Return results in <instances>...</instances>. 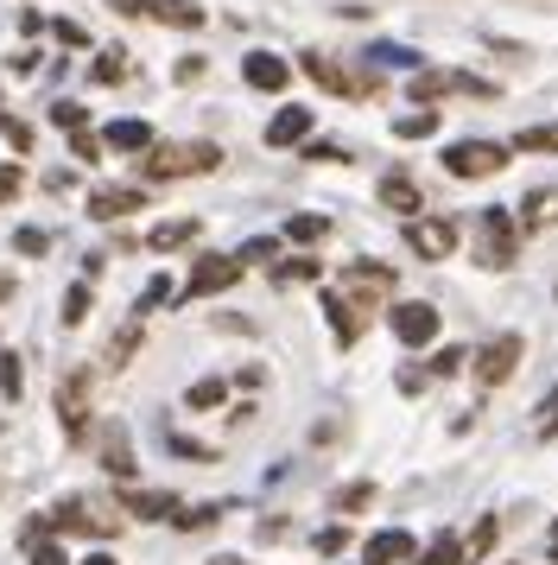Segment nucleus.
Masks as SVG:
<instances>
[{"label":"nucleus","mask_w":558,"mask_h":565,"mask_svg":"<svg viewBox=\"0 0 558 565\" xmlns=\"http://www.w3.org/2000/svg\"><path fill=\"white\" fill-rule=\"evenodd\" d=\"M362 559H368V565H400V559H412V534H406V527H380V534L362 546Z\"/></svg>","instance_id":"nucleus-14"},{"label":"nucleus","mask_w":558,"mask_h":565,"mask_svg":"<svg viewBox=\"0 0 558 565\" xmlns=\"http://www.w3.org/2000/svg\"><path fill=\"white\" fill-rule=\"evenodd\" d=\"M279 280H318V260H286Z\"/></svg>","instance_id":"nucleus-48"},{"label":"nucleus","mask_w":558,"mask_h":565,"mask_svg":"<svg viewBox=\"0 0 558 565\" xmlns=\"http://www.w3.org/2000/svg\"><path fill=\"white\" fill-rule=\"evenodd\" d=\"M71 153L83 159V166H96V159H101V140H96V134H71Z\"/></svg>","instance_id":"nucleus-37"},{"label":"nucleus","mask_w":558,"mask_h":565,"mask_svg":"<svg viewBox=\"0 0 558 565\" xmlns=\"http://www.w3.org/2000/svg\"><path fill=\"white\" fill-rule=\"evenodd\" d=\"M83 565H115V553H89V559H83Z\"/></svg>","instance_id":"nucleus-50"},{"label":"nucleus","mask_w":558,"mask_h":565,"mask_svg":"<svg viewBox=\"0 0 558 565\" xmlns=\"http://www.w3.org/2000/svg\"><path fill=\"white\" fill-rule=\"evenodd\" d=\"M343 546H350V527H324V534H318V553H343Z\"/></svg>","instance_id":"nucleus-42"},{"label":"nucleus","mask_w":558,"mask_h":565,"mask_svg":"<svg viewBox=\"0 0 558 565\" xmlns=\"http://www.w3.org/2000/svg\"><path fill=\"white\" fill-rule=\"evenodd\" d=\"M223 166V147L216 140H184V147H152L140 159L147 179H191V172H216Z\"/></svg>","instance_id":"nucleus-1"},{"label":"nucleus","mask_w":558,"mask_h":565,"mask_svg":"<svg viewBox=\"0 0 558 565\" xmlns=\"http://www.w3.org/2000/svg\"><path fill=\"white\" fill-rule=\"evenodd\" d=\"M223 394H228L223 382H197V387H191V394H184V401H191V407H197V413H210V407H223Z\"/></svg>","instance_id":"nucleus-28"},{"label":"nucleus","mask_w":558,"mask_h":565,"mask_svg":"<svg viewBox=\"0 0 558 565\" xmlns=\"http://www.w3.org/2000/svg\"><path fill=\"white\" fill-rule=\"evenodd\" d=\"M20 387H25V375H20V356H0V394H13V401H20Z\"/></svg>","instance_id":"nucleus-36"},{"label":"nucleus","mask_w":558,"mask_h":565,"mask_svg":"<svg viewBox=\"0 0 558 565\" xmlns=\"http://www.w3.org/2000/svg\"><path fill=\"white\" fill-rule=\"evenodd\" d=\"M13 248H20V255H45L51 235H45V230H20V235H13Z\"/></svg>","instance_id":"nucleus-38"},{"label":"nucleus","mask_w":558,"mask_h":565,"mask_svg":"<svg viewBox=\"0 0 558 565\" xmlns=\"http://www.w3.org/2000/svg\"><path fill=\"white\" fill-rule=\"evenodd\" d=\"M457 369H463V350H451V343H444V350L431 356V375H457Z\"/></svg>","instance_id":"nucleus-40"},{"label":"nucleus","mask_w":558,"mask_h":565,"mask_svg":"<svg viewBox=\"0 0 558 565\" xmlns=\"http://www.w3.org/2000/svg\"><path fill=\"white\" fill-rule=\"evenodd\" d=\"M368 502H375V483H350V489H336V502H330V509L355 514V509H368Z\"/></svg>","instance_id":"nucleus-25"},{"label":"nucleus","mask_w":558,"mask_h":565,"mask_svg":"<svg viewBox=\"0 0 558 565\" xmlns=\"http://www.w3.org/2000/svg\"><path fill=\"white\" fill-rule=\"evenodd\" d=\"M101 140H108L115 153H152V147H159V140H152V128H147V121H115V128L101 134Z\"/></svg>","instance_id":"nucleus-18"},{"label":"nucleus","mask_w":558,"mask_h":565,"mask_svg":"<svg viewBox=\"0 0 558 565\" xmlns=\"http://www.w3.org/2000/svg\"><path fill=\"white\" fill-rule=\"evenodd\" d=\"M527 216H521V223H527V230H546V223H558V191H527Z\"/></svg>","instance_id":"nucleus-20"},{"label":"nucleus","mask_w":558,"mask_h":565,"mask_svg":"<svg viewBox=\"0 0 558 565\" xmlns=\"http://www.w3.org/2000/svg\"><path fill=\"white\" fill-rule=\"evenodd\" d=\"M89 318V286H71L64 292V324H83Z\"/></svg>","instance_id":"nucleus-30"},{"label":"nucleus","mask_w":558,"mask_h":565,"mask_svg":"<svg viewBox=\"0 0 558 565\" xmlns=\"http://www.w3.org/2000/svg\"><path fill=\"white\" fill-rule=\"evenodd\" d=\"M51 121H57V128H71V134H83L89 115H83V103H51Z\"/></svg>","instance_id":"nucleus-33"},{"label":"nucleus","mask_w":558,"mask_h":565,"mask_svg":"<svg viewBox=\"0 0 558 565\" xmlns=\"http://www.w3.org/2000/svg\"><path fill=\"white\" fill-rule=\"evenodd\" d=\"M324 311H330V331H336V343H355V337H362V324H368V311L350 306V299H343L336 286L324 292Z\"/></svg>","instance_id":"nucleus-13"},{"label":"nucleus","mask_w":558,"mask_h":565,"mask_svg":"<svg viewBox=\"0 0 558 565\" xmlns=\"http://www.w3.org/2000/svg\"><path fill=\"white\" fill-rule=\"evenodd\" d=\"M387 324H394V337H400L406 350H426L431 337H438V311H431L426 299H406V306L387 311Z\"/></svg>","instance_id":"nucleus-5"},{"label":"nucleus","mask_w":558,"mask_h":565,"mask_svg":"<svg viewBox=\"0 0 558 565\" xmlns=\"http://www.w3.org/2000/svg\"><path fill=\"white\" fill-rule=\"evenodd\" d=\"M502 166H507L502 140H457V147H444V172L451 179H495Z\"/></svg>","instance_id":"nucleus-3"},{"label":"nucleus","mask_w":558,"mask_h":565,"mask_svg":"<svg viewBox=\"0 0 558 565\" xmlns=\"http://www.w3.org/2000/svg\"><path fill=\"white\" fill-rule=\"evenodd\" d=\"M324 230H330L324 216H292V223H286V235H292V242H318Z\"/></svg>","instance_id":"nucleus-31"},{"label":"nucleus","mask_w":558,"mask_h":565,"mask_svg":"<svg viewBox=\"0 0 558 565\" xmlns=\"http://www.w3.org/2000/svg\"><path fill=\"white\" fill-rule=\"evenodd\" d=\"M127 77V52H101L96 57V83H121Z\"/></svg>","instance_id":"nucleus-29"},{"label":"nucleus","mask_w":558,"mask_h":565,"mask_svg":"<svg viewBox=\"0 0 558 565\" xmlns=\"http://www.w3.org/2000/svg\"><path fill=\"white\" fill-rule=\"evenodd\" d=\"M184 242H197V223H191V216H178V223H159V230H152V248H159V255H172V248H184Z\"/></svg>","instance_id":"nucleus-21"},{"label":"nucleus","mask_w":558,"mask_h":565,"mask_svg":"<svg viewBox=\"0 0 558 565\" xmlns=\"http://www.w3.org/2000/svg\"><path fill=\"white\" fill-rule=\"evenodd\" d=\"M108 7H115V13H127V20H133V13H152V0H108Z\"/></svg>","instance_id":"nucleus-49"},{"label":"nucleus","mask_w":558,"mask_h":565,"mask_svg":"<svg viewBox=\"0 0 558 565\" xmlns=\"http://www.w3.org/2000/svg\"><path fill=\"white\" fill-rule=\"evenodd\" d=\"M121 509L140 514V521H165V514H178V502L165 489H121Z\"/></svg>","instance_id":"nucleus-16"},{"label":"nucleus","mask_w":558,"mask_h":565,"mask_svg":"<svg viewBox=\"0 0 558 565\" xmlns=\"http://www.w3.org/2000/svg\"><path fill=\"white\" fill-rule=\"evenodd\" d=\"M368 57H375L380 71H419V52L412 45H375Z\"/></svg>","instance_id":"nucleus-24"},{"label":"nucleus","mask_w":558,"mask_h":565,"mask_svg":"<svg viewBox=\"0 0 558 565\" xmlns=\"http://www.w3.org/2000/svg\"><path fill=\"white\" fill-rule=\"evenodd\" d=\"M57 419H64V433L71 438L89 433V375H83V369L57 382Z\"/></svg>","instance_id":"nucleus-8"},{"label":"nucleus","mask_w":558,"mask_h":565,"mask_svg":"<svg viewBox=\"0 0 558 565\" xmlns=\"http://www.w3.org/2000/svg\"><path fill=\"white\" fill-rule=\"evenodd\" d=\"M514 369H521V337L514 331H502L495 343H482V356H476V382L482 387H502Z\"/></svg>","instance_id":"nucleus-7"},{"label":"nucleus","mask_w":558,"mask_h":565,"mask_svg":"<svg viewBox=\"0 0 558 565\" xmlns=\"http://www.w3.org/2000/svg\"><path fill=\"white\" fill-rule=\"evenodd\" d=\"M216 565H242V559H216Z\"/></svg>","instance_id":"nucleus-53"},{"label":"nucleus","mask_w":558,"mask_h":565,"mask_svg":"<svg viewBox=\"0 0 558 565\" xmlns=\"http://www.w3.org/2000/svg\"><path fill=\"white\" fill-rule=\"evenodd\" d=\"M380 204L400 210L406 223H412V216H419V184L406 179V172H387V179H380Z\"/></svg>","instance_id":"nucleus-17"},{"label":"nucleus","mask_w":558,"mask_h":565,"mask_svg":"<svg viewBox=\"0 0 558 565\" xmlns=\"http://www.w3.org/2000/svg\"><path fill=\"white\" fill-rule=\"evenodd\" d=\"M0 134H7V140H13V147H32V128H25V121H13V115H0Z\"/></svg>","instance_id":"nucleus-41"},{"label":"nucleus","mask_w":558,"mask_h":565,"mask_svg":"<svg viewBox=\"0 0 558 565\" xmlns=\"http://www.w3.org/2000/svg\"><path fill=\"white\" fill-rule=\"evenodd\" d=\"M242 77H248L254 89H267V96H273V89H286L292 64H286V57H273V52H254V57H242Z\"/></svg>","instance_id":"nucleus-12"},{"label":"nucleus","mask_w":558,"mask_h":565,"mask_svg":"<svg viewBox=\"0 0 558 565\" xmlns=\"http://www.w3.org/2000/svg\"><path fill=\"white\" fill-rule=\"evenodd\" d=\"M406 248L426 260H451L457 255V223L451 216H412L406 223Z\"/></svg>","instance_id":"nucleus-4"},{"label":"nucleus","mask_w":558,"mask_h":565,"mask_svg":"<svg viewBox=\"0 0 558 565\" xmlns=\"http://www.w3.org/2000/svg\"><path fill=\"white\" fill-rule=\"evenodd\" d=\"M304 134H311V108H279L267 121V147H299Z\"/></svg>","instance_id":"nucleus-15"},{"label":"nucleus","mask_w":558,"mask_h":565,"mask_svg":"<svg viewBox=\"0 0 558 565\" xmlns=\"http://www.w3.org/2000/svg\"><path fill=\"white\" fill-rule=\"evenodd\" d=\"M7 292H13V274H0V299H7Z\"/></svg>","instance_id":"nucleus-52"},{"label":"nucleus","mask_w":558,"mask_h":565,"mask_svg":"<svg viewBox=\"0 0 558 565\" xmlns=\"http://www.w3.org/2000/svg\"><path fill=\"white\" fill-rule=\"evenodd\" d=\"M394 134H400V140H426V134H438V108H412V115H400Z\"/></svg>","instance_id":"nucleus-23"},{"label":"nucleus","mask_w":558,"mask_h":565,"mask_svg":"<svg viewBox=\"0 0 558 565\" xmlns=\"http://www.w3.org/2000/svg\"><path fill=\"white\" fill-rule=\"evenodd\" d=\"M463 559H470V553H463L457 540H438V546H431V553H426L419 565H463Z\"/></svg>","instance_id":"nucleus-35"},{"label":"nucleus","mask_w":558,"mask_h":565,"mask_svg":"<svg viewBox=\"0 0 558 565\" xmlns=\"http://www.w3.org/2000/svg\"><path fill=\"white\" fill-rule=\"evenodd\" d=\"M235 280H242V255H203L191 267V280H184V299H210V292H223Z\"/></svg>","instance_id":"nucleus-6"},{"label":"nucleus","mask_w":558,"mask_h":565,"mask_svg":"<svg viewBox=\"0 0 558 565\" xmlns=\"http://www.w3.org/2000/svg\"><path fill=\"white\" fill-rule=\"evenodd\" d=\"M172 451H178V458H203V463L216 458L210 445H197V438H184V433H172Z\"/></svg>","instance_id":"nucleus-39"},{"label":"nucleus","mask_w":558,"mask_h":565,"mask_svg":"<svg viewBox=\"0 0 558 565\" xmlns=\"http://www.w3.org/2000/svg\"><path fill=\"white\" fill-rule=\"evenodd\" d=\"M165 299H172V280H147V292H140V311L165 306Z\"/></svg>","instance_id":"nucleus-44"},{"label":"nucleus","mask_w":558,"mask_h":565,"mask_svg":"<svg viewBox=\"0 0 558 565\" xmlns=\"http://www.w3.org/2000/svg\"><path fill=\"white\" fill-rule=\"evenodd\" d=\"M172 521H178V527H210V521H223V509H216V502H203V509H178Z\"/></svg>","instance_id":"nucleus-32"},{"label":"nucleus","mask_w":558,"mask_h":565,"mask_svg":"<svg viewBox=\"0 0 558 565\" xmlns=\"http://www.w3.org/2000/svg\"><path fill=\"white\" fill-rule=\"evenodd\" d=\"M32 565H71V559H64V546H51V540H32Z\"/></svg>","instance_id":"nucleus-43"},{"label":"nucleus","mask_w":558,"mask_h":565,"mask_svg":"<svg viewBox=\"0 0 558 565\" xmlns=\"http://www.w3.org/2000/svg\"><path fill=\"white\" fill-rule=\"evenodd\" d=\"M489 546H495V514H489V521H482V527H476V540H470V559H482Z\"/></svg>","instance_id":"nucleus-47"},{"label":"nucleus","mask_w":558,"mask_h":565,"mask_svg":"<svg viewBox=\"0 0 558 565\" xmlns=\"http://www.w3.org/2000/svg\"><path fill=\"white\" fill-rule=\"evenodd\" d=\"M108 470H115V477H133V458H127V438L121 433H108Z\"/></svg>","instance_id":"nucleus-34"},{"label":"nucleus","mask_w":558,"mask_h":565,"mask_svg":"<svg viewBox=\"0 0 558 565\" xmlns=\"http://www.w3.org/2000/svg\"><path fill=\"white\" fill-rule=\"evenodd\" d=\"M133 350H140V318H133V324L108 343V362H115V369H127V356H133Z\"/></svg>","instance_id":"nucleus-27"},{"label":"nucleus","mask_w":558,"mask_h":565,"mask_svg":"<svg viewBox=\"0 0 558 565\" xmlns=\"http://www.w3.org/2000/svg\"><path fill=\"white\" fill-rule=\"evenodd\" d=\"M482 267H514V223L502 210H482Z\"/></svg>","instance_id":"nucleus-9"},{"label":"nucleus","mask_w":558,"mask_h":565,"mask_svg":"<svg viewBox=\"0 0 558 565\" xmlns=\"http://www.w3.org/2000/svg\"><path fill=\"white\" fill-rule=\"evenodd\" d=\"M451 89H457L451 71H419V77H412V103H438V96H451Z\"/></svg>","instance_id":"nucleus-22"},{"label":"nucleus","mask_w":558,"mask_h":565,"mask_svg":"<svg viewBox=\"0 0 558 565\" xmlns=\"http://www.w3.org/2000/svg\"><path fill=\"white\" fill-rule=\"evenodd\" d=\"M152 20H165V26L197 32V26H203V7H197V0H152Z\"/></svg>","instance_id":"nucleus-19"},{"label":"nucleus","mask_w":558,"mask_h":565,"mask_svg":"<svg viewBox=\"0 0 558 565\" xmlns=\"http://www.w3.org/2000/svg\"><path fill=\"white\" fill-rule=\"evenodd\" d=\"M248 260H273V235H254L248 248H242V267H248Z\"/></svg>","instance_id":"nucleus-46"},{"label":"nucleus","mask_w":558,"mask_h":565,"mask_svg":"<svg viewBox=\"0 0 558 565\" xmlns=\"http://www.w3.org/2000/svg\"><path fill=\"white\" fill-rule=\"evenodd\" d=\"M336 292H343L350 306H362V311H380L387 299H394V267H380V260H350L343 280H336Z\"/></svg>","instance_id":"nucleus-2"},{"label":"nucleus","mask_w":558,"mask_h":565,"mask_svg":"<svg viewBox=\"0 0 558 565\" xmlns=\"http://www.w3.org/2000/svg\"><path fill=\"white\" fill-rule=\"evenodd\" d=\"M546 553H552V559H558V527H552V534H546Z\"/></svg>","instance_id":"nucleus-51"},{"label":"nucleus","mask_w":558,"mask_h":565,"mask_svg":"<svg viewBox=\"0 0 558 565\" xmlns=\"http://www.w3.org/2000/svg\"><path fill=\"white\" fill-rule=\"evenodd\" d=\"M514 147H521V153H558V121L552 128H527Z\"/></svg>","instance_id":"nucleus-26"},{"label":"nucleus","mask_w":558,"mask_h":565,"mask_svg":"<svg viewBox=\"0 0 558 565\" xmlns=\"http://www.w3.org/2000/svg\"><path fill=\"white\" fill-rule=\"evenodd\" d=\"M127 210H147V191H133V184H101V191H89V216L96 223H121Z\"/></svg>","instance_id":"nucleus-10"},{"label":"nucleus","mask_w":558,"mask_h":565,"mask_svg":"<svg viewBox=\"0 0 558 565\" xmlns=\"http://www.w3.org/2000/svg\"><path fill=\"white\" fill-rule=\"evenodd\" d=\"M304 77L324 83L330 96H368V89H375L368 77H350V71H336V64H330L324 52H304Z\"/></svg>","instance_id":"nucleus-11"},{"label":"nucleus","mask_w":558,"mask_h":565,"mask_svg":"<svg viewBox=\"0 0 558 565\" xmlns=\"http://www.w3.org/2000/svg\"><path fill=\"white\" fill-rule=\"evenodd\" d=\"M20 166H0V204H13V198H20Z\"/></svg>","instance_id":"nucleus-45"}]
</instances>
